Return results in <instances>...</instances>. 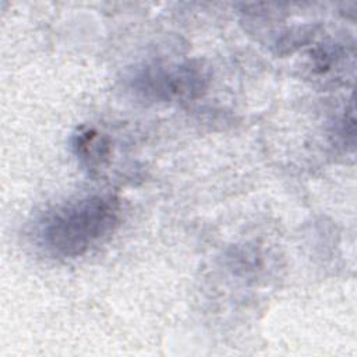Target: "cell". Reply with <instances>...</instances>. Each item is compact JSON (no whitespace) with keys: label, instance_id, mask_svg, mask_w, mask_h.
<instances>
[{"label":"cell","instance_id":"cell-3","mask_svg":"<svg viewBox=\"0 0 357 357\" xmlns=\"http://www.w3.org/2000/svg\"><path fill=\"white\" fill-rule=\"evenodd\" d=\"M71 148L79 163L92 173L106 166L112 155L110 138L89 126H81L75 130Z\"/></svg>","mask_w":357,"mask_h":357},{"label":"cell","instance_id":"cell-4","mask_svg":"<svg viewBox=\"0 0 357 357\" xmlns=\"http://www.w3.org/2000/svg\"><path fill=\"white\" fill-rule=\"evenodd\" d=\"M353 54H349L347 47L337 42H324L317 45L311 52L310 67L314 74L322 77L331 74L335 68L340 67L343 61Z\"/></svg>","mask_w":357,"mask_h":357},{"label":"cell","instance_id":"cell-2","mask_svg":"<svg viewBox=\"0 0 357 357\" xmlns=\"http://www.w3.org/2000/svg\"><path fill=\"white\" fill-rule=\"evenodd\" d=\"M209 84L206 68L194 60L152 64L139 70L131 82L134 91L148 100H191L201 96Z\"/></svg>","mask_w":357,"mask_h":357},{"label":"cell","instance_id":"cell-1","mask_svg":"<svg viewBox=\"0 0 357 357\" xmlns=\"http://www.w3.org/2000/svg\"><path fill=\"white\" fill-rule=\"evenodd\" d=\"M120 199L112 194H92L68 201L43 218L39 243L57 259L82 257L105 243L119 227Z\"/></svg>","mask_w":357,"mask_h":357},{"label":"cell","instance_id":"cell-5","mask_svg":"<svg viewBox=\"0 0 357 357\" xmlns=\"http://www.w3.org/2000/svg\"><path fill=\"white\" fill-rule=\"evenodd\" d=\"M336 135L344 145H354V109L353 102L346 106L336 126Z\"/></svg>","mask_w":357,"mask_h":357}]
</instances>
